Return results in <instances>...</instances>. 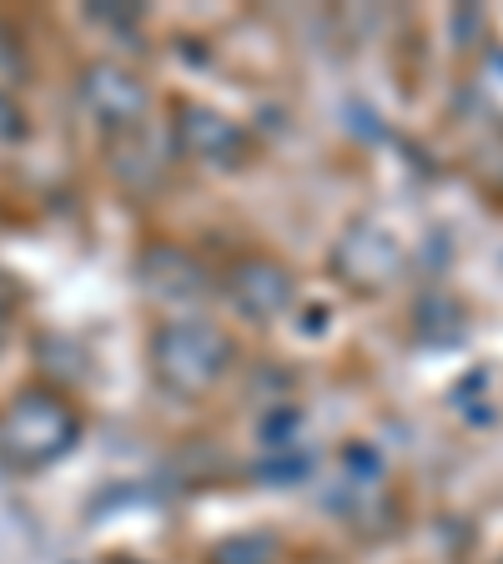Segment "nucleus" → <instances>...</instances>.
Wrapping results in <instances>:
<instances>
[{
    "label": "nucleus",
    "mask_w": 503,
    "mask_h": 564,
    "mask_svg": "<svg viewBox=\"0 0 503 564\" xmlns=\"http://www.w3.org/2000/svg\"><path fill=\"white\" fill-rule=\"evenodd\" d=\"M232 368V338L217 323L201 317H176L152 338V373L176 399H201Z\"/></svg>",
    "instance_id": "nucleus-1"
},
{
    "label": "nucleus",
    "mask_w": 503,
    "mask_h": 564,
    "mask_svg": "<svg viewBox=\"0 0 503 564\" xmlns=\"http://www.w3.org/2000/svg\"><path fill=\"white\" fill-rule=\"evenodd\" d=\"M76 434H81V423H76L70 403L46 388H25L0 413V454L15 469H46V464L66 458Z\"/></svg>",
    "instance_id": "nucleus-2"
},
{
    "label": "nucleus",
    "mask_w": 503,
    "mask_h": 564,
    "mask_svg": "<svg viewBox=\"0 0 503 564\" xmlns=\"http://www.w3.org/2000/svg\"><path fill=\"white\" fill-rule=\"evenodd\" d=\"M76 96H81L86 117L101 121L106 131H131L146 117V101H152L146 82H141L131 66H117V61H91V66L81 70Z\"/></svg>",
    "instance_id": "nucleus-3"
},
{
    "label": "nucleus",
    "mask_w": 503,
    "mask_h": 564,
    "mask_svg": "<svg viewBox=\"0 0 503 564\" xmlns=\"http://www.w3.org/2000/svg\"><path fill=\"white\" fill-rule=\"evenodd\" d=\"M338 272L352 282V288H387L403 268L398 237L383 232L378 223H358L348 237L338 242Z\"/></svg>",
    "instance_id": "nucleus-4"
},
{
    "label": "nucleus",
    "mask_w": 503,
    "mask_h": 564,
    "mask_svg": "<svg viewBox=\"0 0 503 564\" xmlns=\"http://www.w3.org/2000/svg\"><path fill=\"white\" fill-rule=\"evenodd\" d=\"M232 303H237V313L258 317V323L282 317V307L293 303V272L282 268V262H272V258L237 262L232 268Z\"/></svg>",
    "instance_id": "nucleus-5"
},
{
    "label": "nucleus",
    "mask_w": 503,
    "mask_h": 564,
    "mask_svg": "<svg viewBox=\"0 0 503 564\" xmlns=\"http://www.w3.org/2000/svg\"><path fill=\"white\" fill-rule=\"evenodd\" d=\"M176 137H182V152L197 156V162H211V166H227L242 156V131H237L227 117L207 111V106H187Z\"/></svg>",
    "instance_id": "nucleus-6"
},
{
    "label": "nucleus",
    "mask_w": 503,
    "mask_h": 564,
    "mask_svg": "<svg viewBox=\"0 0 503 564\" xmlns=\"http://www.w3.org/2000/svg\"><path fill=\"white\" fill-rule=\"evenodd\" d=\"M146 282H152L156 297H197L207 272H201L187 252H172V247H166V252L146 258Z\"/></svg>",
    "instance_id": "nucleus-7"
},
{
    "label": "nucleus",
    "mask_w": 503,
    "mask_h": 564,
    "mask_svg": "<svg viewBox=\"0 0 503 564\" xmlns=\"http://www.w3.org/2000/svg\"><path fill=\"white\" fill-rule=\"evenodd\" d=\"M211 564H277V540L272 534H237V540L217 544Z\"/></svg>",
    "instance_id": "nucleus-8"
},
{
    "label": "nucleus",
    "mask_w": 503,
    "mask_h": 564,
    "mask_svg": "<svg viewBox=\"0 0 503 564\" xmlns=\"http://www.w3.org/2000/svg\"><path fill=\"white\" fill-rule=\"evenodd\" d=\"M479 96H483V106H489L493 117H503V51H493V56L483 61V70H479Z\"/></svg>",
    "instance_id": "nucleus-9"
},
{
    "label": "nucleus",
    "mask_w": 503,
    "mask_h": 564,
    "mask_svg": "<svg viewBox=\"0 0 503 564\" xmlns=\"http://www.w3.org/2000/svg\"><path fill=\"white\" fill-rule=\"evenodd\" d=\"M15 76H21V56H15L11 35H0V86H11Z\"/></svg>",
    "instance_id": "nucleus-10"
}]
</instances>
